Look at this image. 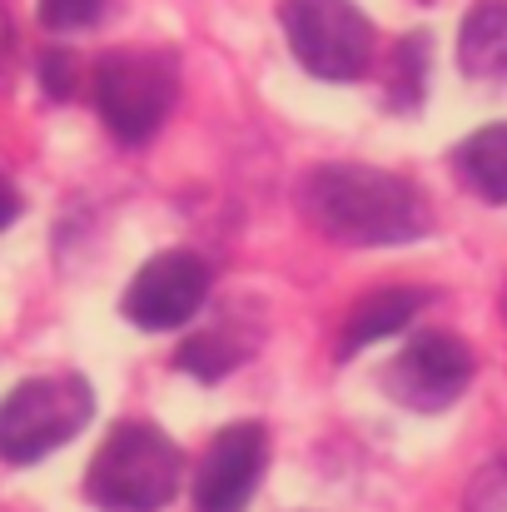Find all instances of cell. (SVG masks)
I'll return each instance as SVG.
<instances>
[{"label":"cell","instance_id":"obj_1","mask_svg":"<svg viewBox=\"0 0 507 512\" xmlns=\"http://www.w3.org/2000/svg\"><path fill=\"white\" fill-rule=\"evenodd\" d=\"M299 204L319 234L353 249L373 244H408L428 234V204L423 194L388 170L373 165H319L304 174Z\"/></svg>","mask_w":507,"mask_h":512},{"label":"cell","instance_id":"obj_2","mask_svg":"<svg viewBox=\"0 0 507 512\" xmlns=\"http://www.w3.org/2000/svg\"><path fill=\"white\" fill-rule=\"evenodd\" d=\"M184 478V453L174 448V438H165L155 423H120L85 478V498L100 512H160L179 493Z\"/></svg>","mask_w":507,"mask_h":512},{"label":"cell","instance_id":"obj_3","mask_svg":"<svg viewBox=\"0 0 507 512\" xmlns=\"http://www.w3.org/2000/svg\"><path fill=\"white\" fill-rule=\"evenodd\" d=\"M95 413V393L80 373L25 378L0 403V463L30 468L45 453L65 448Z\"/></svg>","mask_w":507,"mask_h":512},{"label":"cell","instance_id":"obj_4","mask_svg":"<svg viewBox=\"0 0 507 512\" xmlns=\"http://www.w3.org/2000/svg\"><path fill=\"white\" fill-rule=\"evenodd\" d=\"M179 70L160 50H115L95 65V105L120 145H145L174 110Z\"/></svg>","mask_w":507,"mask_h":512},{"label":"cell","instance_id":"obj_5","mask_svg":"<svg viewBox=\"0 0 507 512\" xmlns=\"http://www.w3.org/2000/svg\"><path fill=\"white\" fill-rule=\"evenodd\" d=\"M289 50L319 80H358L373 60V25L353 0H284Z\"/></svg>","mask_w":507,"mask_h":512},{"label":"cell","instance_id":"obj_6","mask_svg":"<svg viewBox=\"0 0 507 512\" xmlns=\"http://www.w3.org/2000/svg\"><path fill=\"white\" fill-rule=\"evenodd\" d=\"M388 393L413 413H438L458 403L473 383V348L458 334H418L398 348V358L383 373Z\"/></svg>","mask_w":507,"mask_h":512},{"label":"cell","instance_id":"obj_7","mask_svg":"<svg viewBox=\"0 0 507 512\" xmlns=\"http://www.w3.org/2000/svg\"><path fill=\"white\" fill-rule=\"evenodd\" d=\"M209 299V264L189 249H165L155 254L125 289V319L165 334V329H184Z\"/></svg>","mask_w":507,"mask_h":512},{"label":"cell","instance_id":"obj_8","mask_svg":"<svg viewBox=\"0 0 507 512\" xmlns=\"http://www.w3.org/2000/svg\"><path fill=\"white\" fill-rule=\"evenodd\" d=\"M269 463V433L259 423H229L209 438L194 473V512H244Z\"/></svg>","mask_w":507,"mask_h":512},{"label":"cell","instance_id":"obj_9","mask_svg":"<svg viewBox=\"0 0 507 512\" xmlns=\"http://www.w3.org/2000/svg\"><path fill=\"white\" fill-rule=\"evenodd\" d=\"M458 60L473 80L507 85V0H478L458 30Z\"/></svg>","mask_w":507,"mask_h":512},{"label":"cell","instance_id":"obj_10","mask_svg":"<svg viewBox=\"0 0 507 512\" xmlns=\"http://www.w3.org/2000/svg\"><path fill=\"white\" fill-rule=\"evenodd\" d=\"M458 179L488 199V204H507V120L503 125H483L478 135H468L453 155Z\"/></svg>","mask_w":507,"mask_h":512},{"label":"cell","instance_id":"obj_11","mask_svg":"<svg viewBox=\"0 0 507 512\" xmlns=\"http://www.w3.org/2000/svg\"><path fill=\"white\" fill-rule=\"evenodd\" d=\"M423 289H383V294H368L358 309H353V319H348V329H343V358L348 353H358L363 343H378L388 339V334H398L418 309H423Z\"/></svg>","mask_w":507,"mask_h":512},{"label":"cell","instance_id":"obj_12","mask_svg":"<svg viewBox=\"0 0 507 512\" xmlns=\"http://www.w3.org/2000/svg\"><path fill=\"white\" fill-rule=\"evenodd\" d=\"M249 348H254V343H244V334H239L234 324H214V329H199L194 339H184L179 368L194 373L199 383H214V378H224L229 368H239V363L249 358Z\"/></svg>","mask_w":507,"mask_h":512},{"label":"cell","instance_id":"obj_13","mask_svg":"<svg viewBox=\"0 0 507 512\" xmlns=\"http://www.w3.org/2000/svg\"><path fill=\"white\" fill-rule=\"evenodd\" d=\"M428 85V35H408L393 50V75H388V100L393 110H413Z\"/></svg>","mask_w":507,"mask_h":512},{"label":"cell","instance_id":"obj_14","mask_svg":"<svg viewBox=\"0 0 507 512\" xmlns=\"http://www.w3.org/2000/svg\"><path fill=\"white\" fill-rule=\"evenodd\" d=\"M105 0H40V25L50 30H85L95 25Z\"/></svg>","mask_w":507,"mask_h":512},{"label":"cell","instance_id":"obj_15","mask_svg":"<svg viewBox=\"0 0 507 512\" xmlns=\"http://www.w3.org/2000/svg\"><path fill=\"white\" fill-rule=\"evenodd\" d=\"M473 512H503L507 508V458H498L478 483H473V498H468Z\"/></svg>","mask_w":507,"mask_h":512},{"label":"cell","instance_id":"obj_16","mask_svg":"<svg viewBox=\"0 0 507 512\" xmlns=\"http://www.w3.org/2000/svg\"><path fill=\"white\" fill-rule=\"evenodd\" d=\"M40 80H45V90H50L55 100H65L70 85H75V60H70L65 50H50L45 65H40Z\"/></svg>","mask_w":507,"mask_h":512},{"label":"cell","instance_id":"obj_17","mask_svg":"<svg viewBox=\"0 0 507 512\" xmlns=\"http://www.w3.org/2000/svg\"><path fill=\"white\" fill-rule=\"evenodd\" d=\"M15 214H20V194H15V184L0 174V229L15 224Z\"/></svg>","mask_w":507,"mask_h":512},{"label":"cell","instance_id":"obj_18","mask_svg":"<svg viewBox=\"0 0 507 512\" xmlns=\"http://www.w3.org/2000/svg\"><path fill=\"white\" fill-rule=\"evenodd\" d=\"M503 304H507V299H503Z\"/></svg>","mask_w":507,"mask_h":512}]
</instances>
